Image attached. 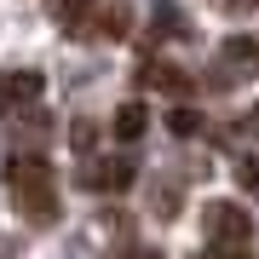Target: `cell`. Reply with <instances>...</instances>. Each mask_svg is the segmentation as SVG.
Masks as SVG:
<instances>
[{
	"instance_id": "cell-10",
	"label": "cell",
	"mask_w": 259,
	"mask_h": 259,
	"mask_svg": "<svg viewBox=\"0 0 259 259\" xmlns=\"http://www.w3.org/2000/svg\"><path fill=\"white\" fill-rule=\"evenodd\" d=\"M167 133H173V139H196V133H202V115H196L190 104H179V110L167 115Z\"/></svg>"
},
{
	"instance_id": "cell-13",
	"label": "cell",
	"mask_w": 259,
	"mask_h": 259,
	"mask_svg": "<svg viewBox=\"0 0 259 259\" xmlns=\"http://www.w3.org/2000/svg\"><path fill=\"white\" fill-rule=\"evenodd\" d=\"M207 259H253V253H248V242H213Z\"/></svg>"
},
{
	"instance_id": "cell-2",
	"label": "cell",
	"mask_w": 259,
	"mask_h": 259,
	"mask_svg": "<svg viewBox=\"0 0 259 259\" xmlns=\"http://www.w3.org/2000/svg\"><path fill=\"white\" fill-rule=\"evenodd\" d=\"M52 23L75 40H93V35H127V6H98V0H52Z\"/></svg>"
},
{
	"instance_id": "cell-12",
	"label": "cell",
	"mask_w": 259,
	"mask_h": 259,
	"mask_svg": "<svg viewBox=\"0 0 259 259\" xmlns=\"http://www.w3.org/2000/svg\"><path fill=\"white\" fill-rule=\"evenodd\" d=\"M69 139H75V150L87 156V150H93V139H98V127H93V121H75V127H69Z\"/></svg>"
},
{
	"instance_id": "cell-6",
	"label": "cell",
	"mask_w": 259,
	"mask_h": 259,
	"mask_svg": "<svg viewBox=\"0 0 259 259\" xmlns=\"http://www.w3.org/2000/svg\"><path fill=\"white\" fill-rule=\"evenodd\" d=\"M40 69H0V110H35L40 104Z\"/></svg>"
},
{
	"instance_id": "cell-1",
	"label": "cell",
	"mask_w": 259,
	"mask_h": 259,
	"mask_svg": "<svg viewBox=\"0 0 259 259\" xmlns=\"http://www.w3.org/2000/svg\"><path fill=\"white\" fill-rule=\"evenodd\" d=\"M6 190H12V202H18L23 219H35V225L58 219V173H52V161L40 150L6 156Z\"/></svg>"
},
{
	"instance_id": "cell-3",
	"label": "cell",
	"mask_w": 259,
	"mask_h": 259,
	"mask_svg": "<svg viewBox=\"0 0 259 259\" xmlns=\"http://www.w3.org/2000/svg\"><path fill=\"white\" fill-rule=\"evenodd\" d=\"M202 231L213 242H248L253 236V219H248V207H236V202H207L202 207Z\"/></svg>"
},
{
	"instance_id": "cell-15",
	"label": "cell",
	"mask_w": 259,
	"mask_h": 259,
	"mask_svg": "<svg viewBox=\"0 0 259 259\" xmlns=\"http://www.w3.org/2000/svg\"><path fill=\"white\" fill-rule=\"evenodd\" d=\"M253 127H259V104H253Z\"/></svg>"
},
{
	"instance_id": "cell-4",
	"label": "cell",
	"mask_w": 259,
	"mask_h": 259,
	"mask_svg": "<svg viewBox=\"0 0 259 259\" xmlns=\"http://www.w3.org/2000/svg\"><path fill=\"white\" fill-rule=\"evenodd\" d=\"M139 87L144 93H161V98H190L196 93V81L179 64H167V58H144L139 64Z\"/></svg>"
},
{
	"instance_id": "cell-11",
	"label": "cell",
	"mask_w": 259,
	"mask_h": 259,
	"mask_svg": "<svg viewBox=\"0 0 259 259\" xmlns=\"http://www.w3.org/2000/svg\"><path fill=\"white\" fill-rule=\"evenodd\" d=\"M236 185L242 190H259V156H236Z\"/></svg>"
},
{
	"instance_id": "cell-9",
	"label": "cell",
	"mask_w": 259,
	"mask_h": 259,
	"mask_svg": "<svg viewBox=\"0 0 259 259\" xmlns=\"http://www.w3.org/2000/svg\"><path fill=\"white\" fill-rule=\"evenodd\" d=\"M150 29H156V35H173V40H185V35H190L185 12H179V6H167V0L156 6V18H150Z\"/></svg>"
},
{
	"instance_id": "cell-5",
	"label": "cell",
	"mask_w": 259,
	"mask_h": 259,
	"mask_svg": "<svg viewBox=\"0 0 259 259\" xmlns=\"http://www.w3.org/2000/svg\"><path fill=\"white\" fill-rule=\"evenodd\" d=\"M259 69V40H225V47H219V69H213V81H219V87H242V81H248V75Z\"/></svg>"
},
{
	"instance_id": "cell-14",
	"label": "cell",
	"mask_w": 259,
	"mask_h": 259,
	"mask_svg": "<svg viewBox=\"0 0 259 259\" xmlns=\"http://www.w3.org/2000/svg\"><path fill=\"white\" fill-rule=\"evenodd\" d=\"M236 6H259V0H236Z\"/></svg>"
},
{
	"instance_id": "cell-7",
	"label": "cell",
	"mask_w": 259,
	"mask_h": 259,
	"mask_svg": "<svg viewBox=\"0 0 259 259\" xmlns=\"http://www.w3.org/2000/svg\"><path fill=\"white\" fill-rule=\"evenodd\" d=\"M133 179H139V161H133L127 150H121V156H104V161L87 167V185H93V190H110V196H115V190H127Z\"/></svg>"
},
{
	"instance_id": "cell-8",
	"label": "cell",
	"mask_w": 259,
	"mask_h": 259,
	"mask_svg": "<svg viewBox=\"0 0 259 259\" xmlns=\"http://www.w3.org/2000/svg\"><path fill=\"white\" fill-rule=\"evenodd\" d=\"M144 127H150V110H144V104H121V110H115V139L121 144H139Z\"/></svg>"
}]
</instances>
